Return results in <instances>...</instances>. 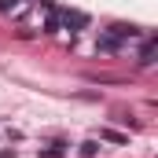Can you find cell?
Segmentation results:
<instances>
[{
  "mask_svg": "<svg viewBox=\"0 0 158 158\" xmlns=\"http://www.w3.org/2000/svg\"><path fill=\"white\" fill-rule=\"evenodd\" d=\"M136 33H140L136 26L114 22L110 30H103V33H99V40H96V52H107V55H110V52H121V44H125L129 37H136Z\"/></svg>",
  "mask_w": 158,
  "mask_h": 158,
  "instance_id": "cell-1",
  "label": "cell"
},
{
  "mask_svg": "<svg viewBox=\"0 0 158 158\" xmlns=\"http://www.w3.org/2000/svg\"><path fill=\"white\" fill-rule=\"evenodd\" d=\"M59 11V26H66V30H88V15L85 11H70V7H55Z\"/></svg>",
  "mask_w": 158,
  "mask_h": 158,
  "instance_id": "cell-2",
  "label": "cell"
},
{
  "mask_svg": "<svg viewBox=\"0 0 158 158\" xmlns=\"http://www.w3.org/2000/svg\"><path fill=\"white\" fill-rule=\"evenodd\" d=\"M155 52H158V40L151 37L143 44V52H140V66H151V63H155Z\"/></svg>",
  "mask_w": 158,
  "mask_h": 158,
  "instance_id": "cell-3",
  "label": "cell"
},
{
  "mask_svg": "<svg viewBox=\"0 0 158 158\" xmlns=\"http://www.w3.org/2000/svg\"><path fill=\"white\" fill-rule=\"evenodd\" d=\"M55 30H59V11L48 7V15H44V33H55Z\"/></svg>",
  "mask_w": 158,
  "mask_h": 158,
  "instance_id": "cell-4",
  "label": "cell"
},
{
  "mask_svg": "<svg viewBox=\"0 0 158 158\" xmlns=\"http://www.w3.org/2000/svg\"><path fill=\"white\" fill-rule=\"evenodd\" d=\"M0 11L4 15H22V0H0Z\"/></svg>",
  "mask_w": 158,
  "mask_h": 158,
  "instance_id": "cell-5",
  "label": "cell"
},
{
  "mask_svg": "<svg viewBox=\"0 0 158 158\" xmlns=\"http://www.w3.org/2000/svg\"><path fill=\"white\" fill-rule=\"evenodd\" d=\"M63 151H66L63 143H48V147H40L37 155H40V158H59V155H63Z\"/></svg>",
  "mask_w": 158,
  "mask_h": 158,
  "instance_id": "cell-6",
  "label": "cell"
},
{
  "mask_svg": "<svg viewBox=\"0 0 158 158\" xmlns=\"http://www.w3.org/2000/svg\"><path fill=\"white\" fill-rule=\"evenodd\" d=\"M99 140H110V143H125V132H114V129H99Z\"/></svg>",
  "mask_w": 158,
  "mask_h": 158,
  "instance_id": "cell-7",
  "label": "cell"
},
{
  "mask_svg": "<svg viewBox=\"0 0 158 158\" xmlns=\"http://www.w3.org/2000/svg\"><path fill=\"white\" fill-rule=\"evenodd\" d=\"M99 155V143H96V140H85V143H81V158H96Z\"/></svg>",
  "mask_w": 158,
  "mask_h": 158,
  "instance_id": "cell-8",
  "label": "cell"
}]
</instances>
